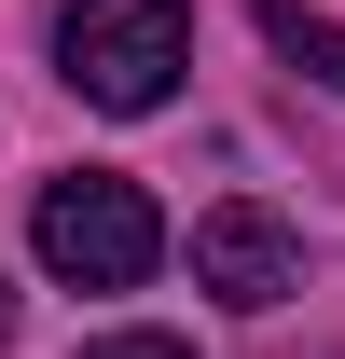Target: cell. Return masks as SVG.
Wrapping results in <instances>:
<instances>
[{
    "mask_svg": "<svg viewBox=\"0 0 345 359\" xmlns=\"http://www.w3.org/2000/svg\"><path fill=\"white\" fill-rule=\"evenodd\" d=\"M180 69H194V14L180 0H69L55 14V83L83 97V111H111V125L166 111Z\"/></svg>",
    "mask_w": 345,
    "mask_h": 359,
    "instance_id": "1",
    "label": "cell"
},
{
    "mask_svg": "<svg viewBox=\"0 0 345 359\" xmlns=\"http://www.w3.org/2000/svg\"><path fill=\"white\" fill-rule=\"evenodd\" d=\"M83 359H194V346H180V332H97Z\"/></svg>",
    "mask_w": 345,
    "mask_h": 359,
    "instance_id": "5",
    "label": "cell"
},
{
    "mask_svg": "<svg viewBox=\"0 0 345 359\" xmlns=\"http://www.w3.org/2000/svg\"><path fill=\"white\" fill-rule=\"evenodd\" d=\"M0 346H14V276H0Z\"/></svg>",
    "mask_w": 345,
    "mask_h": 359,
    "instance_id": "6",
    "label": "cell"
},
{
    "mask_svg": "<svg viewBox=\"0 0 345 359\" xmlns=\"http://www.w3.org/2000/svg\"><path fill=\"white\" fill-rule=\"evenodd\" d=\"M249 28H262L276 55H290V69H304L318 97H345V28H332V14H304V0H249Z\"/></svg>",
    "mask_w": 345,
    "mask_h": 359,
    "instance_id": "4",
    "label": "cell"
},
{
    "mask_svg": "<svg viewBox=\"0 0 345 359\" xmlns=\"http://www.w3.org/2000/svg\"><path fill=\"white\" fill-rule=\"evenodd\" d=\"M28 249H42L55 290H138V276L166 263V208H152L125 166H69V180H42V208H28Z\"/></svg>",
    "mask_w": 345,
    "mask_h": 359,
    "instance_id": "2",
    "label": "cell"
},
{
    "mask_svg": "<svg viewBox=\"0 0 345 359\" xmlns=\"http://www.w3.org/2000/svg\"><path fill=\"white\" fill-rule=\"evenodd\" d=\"M194 290L235 304V318H276L304 290V235L276 222V208H208V222H194Z\"/></svg>",
    "mask_w": 345,
    "mask_h": 359,
    "instance_id": "3",
    "label": "cell"
}]
</instances>
